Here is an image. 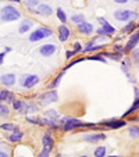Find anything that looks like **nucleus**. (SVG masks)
I'll return each mask as SVG.
<instances>
[{
  "instance_id": "4",
  "label": "nucleus",
  "mask_w": 139,
  "mask_h": 157,
  "mask_svg": "<svg viewBox=\"0 0 139 157\" xmlns=\"http://www.w3.org/2000/svg\"><path fill=\"white\" fill-rule=\"evenodd\" d=\"M53 35V31L50 28H46V27H41L38 29H35L32 33L29 35V40L31 42H39L42 39H46L49 36Z\"/></svg>"
},
{
  "instance_id": "26",
  "label": "nucleus",
  "mask_w": 139,
  "mask_h": 157,
  "mask_svg": "<svg viewBox=\"0 0 139 157\" xmlns=\"http://www.w3.org/2000/svg\"><path fill=\"white\" fill-rule=\"evenodd\" d=\"M103 56L104 57H109V59H111V60H114V61H118V60H121V57H122V54H120V53H110V52H104L103 53Z\"/></svg>"
},
{
  "instance_id": "25",
  "label": "nucleus",
  "mask_w": 139,
  "mask_h": 157,
  "mask_svg": "<svg viewBox=\"0 0 139 157\" xmlns=\"http://www.w3.org/2000/svg\"><path fill=\"white\" fill-rule=\"evenodd\" d=\"M106 146H98L93 151V154H95V157H106Z\"/></svg>"
},
{
  "instance_id": "22",
  "label": "nucleus",
  "mask_w": 139,
  "mask_h": 157,
  "mask_svg": "<svg viewBox=\"0 0 139 157\" xmlns=\"http://www.w3.org/2000/svg\"><path fill=\"white\" fill-rule=\"evenodd\" d=\"M128 135H129L131 138H139V125H131L129 128H128Z\"/></svg>"
},
{
  "instance_id": "13",
  "label": "nucleus",
  "mask_w": 139,
  "mask_h": 157,
  "mask_svg": "<svg viewBox=\"0 0 139 157\" xmlns=\"http://www.w3.org/2000/svg\"><path fill=\"white\" fill-rule=\"evenodd\" d=\"M71 36V31L65 24H61L59 27V40L60 42H67Z\"/></svg>"
},
{
  "instance_id": "20",
  "label": "nucleus",
  "mask_w": 139,
  "mask_h": 157,
  "mask_svg": "<svg viewBox=\"0 0 139 157\" xmlns=\"http://www.w3.org/2000/svg\"><path fill=\"white\" fill-rule=\"evenodd\" d=\"M22 138H24V133L21 132L18 128H15V129L13 131V133L9 136V140H10V142H20Z\"/></svg>"
},
{
  "instance_id": "24",
  "label": "nucleus",
  "mask_w": 139,
  "mask_h": 157,
  "mask_svg": "<svg viewBox=\"0 0 139 157\" xmlns=\"http://www.w3.org/2000/svg\"><path fill=\"white\" fill-rule=\"evenodd\" d=\"M63 77H64V71H63V72H60V74L57 75V77L54 78V79L50 83H49V88H52V89L57 88V86H59V83H60V81L63 79Z\"/></svg>"
},
{
  "instance_id": "27",
  "label": "nucleus",
  "mask_w": 139,
  "mask_h": 157,
  "mask_svg": "<svg viewBox=\"0 0 139 157\" xmlns=\"http://www.w3.org/2000/svg\"><path fill=\"white\" fill-rule=\"evenodd\" d=\"M85 21V15L83 14H74L71 15V22H74V24H81V22H83Z\"/></svg>"
},
{
  "instance_id": "18",
  "label": "nucleus",
  "mask_w": 139,
  "mask_h": 157,
  "mask_svg": "<svg viewBox=\"0 0 139 157\" xmlns=\"http://www.w3.org/2000/svg\"><path fill=\"white\" fill-rule=\"evenodd\" d=\"M14 100H15V98L10 90H0V104H3V101L13 103Z\"/></svg>"
},
{
  "instance_id": "28",
  "label": "nucleus",
  "mask_w": 139,
  "mask_h": 157,
  "mask_svg": "<svg viewBox=\"0 0 139 157\" xmlns=\"http://www.w3.org/2000/svg\"><path fill=\"white\" fill-rule=\"evenodd\" d=\"M56 14H57V18L61 21V24H65V22H67V15H65L64 10H63L61 7H60V9H57Z\"/></svg>"
},
{
  "instance_id": "46",
  "label": "nucleus",
  "mask_w": 139,
  "mask_h": 157,
  "mask_svg": "<svg viewBox=\"0 0 139 157\" xmlns=\"http://www.w3.org/2000/svg\"><path fill=\"white\" fill-rule=\"evenodd\" d=\"M10 2H21V0H10Z\"/></svg>"
},
{
  "instance_id": "11",
  "label": "nucleus",
  "mask_w": 139,
  "mask_h": 157,
  "mask_svg": "<svg viewBox=\"0 0 139 157\" xmlns=\"http://www.w3.org/2000/svg\"><path fill=\"white\" fill-rule=\"evenodd\" d=\"M56 44L53 43H46V44H42L39 48V53L42 54L43 57H50L52 54L56 53Z\"/></svg>"
},
{
  "instance_id": "14",
  "label": "nucleus",
  "mask_w": 139,
  "mask_h": 157,
  "mask_svg": "<svg viewBox=\"0 0 139 157\" xmlns=\"http://www.w3.org/2000/svg\"><path fill=\"white\" fill-rule=\"evenodd\" d=\"M78 31H79L81 33H83V35H92L93 33V25L91 24V22H88V21H83V22H81V24L77 25Z\"/></svg>"
},
{
  "instance_id": "39",
  "label": "nucleus",
  "mask_w": 139,
  "mask_h": 157,
  "mask_svg": "<svg viewBox=\"0 0 139 157\" xmlns=\"http://www.w3.org/2000/svg\"><path fill=\"white\" fill-rule=\"evenodd\" d=\"M114 52H115V53H120V54H124V48H122L121 44H115V46H114Z\"/></svg>"
},
{
  "instance_id": "31",
  "label": "nucleus",
  "mask_w": 139,
  "mask_h": 157,
  "mask_svg": "<svg viewBox=\"0 0 139 157\" xmlns=\"http://www.w3.org/2000/svg\"><path fill=\"white\" fill-rule=\"evenodd\" d=\"M13 109H14V110H18V111H21V110L24 109V103H22L21 100H17V99H15V100L13 101Z\"/></svg>"
},
{
  "instance_id": "3",
  "label": "nucleus",
  "mask_w": 139,
  "mask_h": 157,
  "mask_svg": "<svg viewBox=\"0 0 139 157\" xmlns=\"http://www.w3.org/2000/svg\"><path fill=\"white\" fill-rule=\"evenodd\" d=\"M21 17L20 11H18L15 7L13 6H6L2 9V13H0V18L6 22H10V21H17L18 18Z\"/></svg>"
},
{
  "instance_id": "43",
  "label": "nucleus",
  "mask_w": 139,
  "mask_h": 157,
  "mask_svg": "<svg viewBox=\"0 0 139 157\" xmlns=\"http://www.w3.org/2000/svg\"><path fill=\"white\" fill-rule=\"evenodd\" d=\"M4 56H6V54H4V53H0V64L3 63V59H4Z\"/></svg>"
},
{
  "instance_id": "34",
  "label": "nucleus",
  "mask_w": 139,
  "mask_h": 157,
  "mask_svg": "<svg viewBox=\"0 0 139 157\" xmlns=\"http://www.w3.org/2000/svg\"><path fill=\"white\" fill-rule=\"evenodd\" d=\"M2 129L4 131H14L15 129V125L13 122H6V124H2Z\"/></svg>"
},
{
  "instance_id": "47",
  "label": "nucleus",
  "mask_w": 139,
  "mask_h": 157,
  "mask_svg": "<svg viewBox=\"0 0 139 157\" xmlns=\"http://www.w3.org/2000/svg\"><path fill=\"white\" fill-rule=\"evenodd\" d=\"M109 157H121V156H109Z\"/></svg>"
},
{
  "instance_id": "5",
  "label": "nucleus",
  "mask_w": 139,
  "mask_h": 157,
  "mask_svg": "<svg viewBox=\"0 0 139 157\" xmlns=\"http://www.w3.org/2000/svg\"><path fill=\"white\" fill-rule=\"evenodd\" d=\"M98 21L102 24V27L96 31L99 36H110V35H114V33H115V28L113 27V25L110 24L107 20H104L103 17H99Z\"/></svg>"
},
{
  "instance_id": "42",
  "label": "nucleus",
  "mask_w": 139,
  "mask_h": 157,
  "mask_svg": "<svg viewBox=\"0 0 139 157\" xmlns=\"http://www.w3.org/2000/svg\"><path fill=\"white\" fill-rule=\"evenodd\" d=\"M115 3H120V4H125V3H128L129 0H114Z\"/></svg>"
},
{
  "instance_id": "7",
  "label": "nucleus",
  "mask_w": 139,
  "mask_h": 157,
  "mask_svg": "<svg viewBox=\"0 0 139 157\" xmlns=\"http://www.w3.org/2000/svg\"><path fill=\"white\" fill-rule=\"evenodd\" d=\"M138 43H139V31H135V32H132V35L128 39L127 44L124 46V53H129L133 49H136V44Z\"/></svg>"
},
{
  "instance_id": "29",
  "label": "nucleus",
  "mask_w": 139,
  "mask_h": 157,
  "mask_svg": "<svg viewBox=\"0 0 139 157\" xmlns=\"http://www.w3.org/2000/svg\"><path fill=\"white\" fill-rule=\"evenodd\" d=\"M88 60H93V61H100V63H106V59H104L103 54L100 53H96V54H92V56L86 57Z\"/></svg>"
},
{
  "instance_id": "30",
  "label": "nucleus",
  "mask_w": 139,
  "mask_h": 157,
  "mask_svg": "<svg viewBox=\"0 0 139 157\" xmlns=\"http://www.w3.org/2000/svg\"><path fill=\"white\" fill-rule=\"evenodd\" d=\"M135 28H136V24H135V22H133V21H131V22H128V24L127 25H125V27L124 28H122V32H124V33H129V32H133V29H135Z\"/></svg>"
},
{
  "instance_id": "32",
  "label": "nucleus",
  "mask_w": 139,
  "mask_h": 157,
  "mask_svg": "<svg viewBox=\"0 0 139 157\" xmlns=\"http://www.w3.org/2000/svg\"><path fill=\"white\" fill-rule=\"evenodd\" d=\"M132 60H133V63L139 67V48H136V49L132 50Z\"/></svg>"
},
{
  "instance_id": "52",
  "label": "nucleus",
  "mask_w": 139,
  "mask_h": 157,
  "mask_svg": "<svg viewBox=\"0 0 139 157\" xmlns=\"http://www.w3.org/2000/svg\"><path fill=\"white\" fill-rule=\"evenodd\" d=\"M0 153H2V150H0Z\"/></svg>"
},
{
  "instance_id": "53",
  "label": "nucleus",
  "mask_w": 139,
  "mask_h": 157,
  "mask_svg": "<svg viewBox=\"0 0 139 157\" xmlns=\"http://www.w3.org/2000/svg\"><path fill=\"white\" fill-rule=\"evenodd\" d=\"M20 157H21V156H20Z\"/></svg>"
},
{
  "instance_id": "2",
  "label": "nucleus",
  "mask_w": 139,
  "mask_h": 157,
  "mask_svg": "<svg viewBox=\"0 0 139 157\" xmlns=\"http://www.w3.org/2000/svg\"><path fill=\"white\" fill-rule=\"evenodd\" d=\"M114 18L117 21H122V22H131V21L138 18V13L127 9H120L114 11Z\"/></svg>"
},
{
  "instance_id": "12",
  "label": "nucleus",
  "mask_w": 139,
  "mask_h": 157,
  "mask_svg": "<svg viewBox=\"0 0 139 157\" xmlns=\"http://www.w3.org/2000/svg\"><path fill=\"white\" fill-rule=\"evenodd\" d=\"M133 93H135V99H133V103H132V106H131L129 109H128L127 111L124 113V117L131 116L133 111L139 110V89H138V88H133Z\"/></svg>"
},
{
  "instance_id": "45",
  "label": "nucleus",
  "mask_w": 139,
  "mask_h": 157,
  "mask_svg": "<svg viewBox=\"0 0 139 157\" xmlns=\"http://www.w3.org/2000/svg\"><path fill=\"white\" fill-rule=\"evenodd\" d=\"M0 157H9V154H7V153H3V151H2V153H0Z\"/></svg>"
},
{
  "instance_id": "19",
  "label": "nucleus",
  "mask_w": 139,
  "mask_h": 157,
  "mask_svg": "<svg viewBox=\"0 0 139 157\" xmlns=\"http://www.w3.org/2000/svg\"><path fill=\"white\" fill-rule=\"evenodd\" d=\"M0 82L4 86H13L15 83V75L14 74H4L0 77Z\"/></svg>"
},
{
  "instance_id": "51",
  "label": "nucleus",
  "mask_w": 139,
  "mask_h": 157,
  "mask_svg": "<svg viewBox=\"0 0 139 157\" xmlns=\"http://www.w3.org/2000/svg\"><path fill=\"white\" fill-rule=\"evenodd\" d=\"M133 2H139V0H133Z\"/></svg>"
},
{
  "instance_id": "35",
  "label": "nucleus",
  "mask_w": 139,
  "mask_h": 157,
  "mask_svg": "<svg viewBox=\"0 0 139 157\" xmlns=\"http://www.w3.org/2000/svg\"><path fill=\"white\" fill-rule=\"evenodd\" d=\"M82 50H83L82 44H81L79 42H75V43H74V48H72V52H74V54L81 53V52H82Z\"/></svg>"
},
{
  "instance_id": "21",
  "label": "nucleus",
  "mask_w": 139,
  "mask_h": 157,
  "mask_svg": "<svg viewBox=\"0 0 139 157\" xmlns=\"http://www.w3.org/2000/svg\"><path fill=\"white\" fill-rule=\"evenodd\" d=\"M32 27V21L31 20H24L20 25V33H25L29 31V28Z\"/></svg>"
},
{
  "instance_id": "50",
  "label": "nucleus",
  "mask_w": 139,
  "mask_h": 157,
  "mask_svg": "<svg viewBox=\"0 0 139 157\" xmlns=\"http://www.w3.org/2000/svg\"><path fill=\"white\" fill-rule=\"evenodd\" d=\"M136 27H138V28H139V24H136Z\"/></svg>"
},
{
  "instance_id": "36",
  "label": "nucleus",
  "mask_w": 139,
  "mask_h": 157,
  "mask_svg": "<svg viewBox=\"0 0 139 157\" xmlns=\"http://www.w3.org/2000/svg\"><path fill=\"white\" fill-rule=\"evenodd\" d=\"M27 121L31 122V124H35V125H43V122H42V118H33V117H28Z\"/></svg>"
},
{
  "instance_id": "6",
  "label": "nucleus",
  "mask_w": 139,
  "mask_h": 157,
  "mask_svg": "<svg viewBox=\"0 0 139 157\" xmlns=\"http://www.w3.org/2000/svg\"><path fill=\"white\" fill-rule=\"evenodd\" d=\"M56 101H59V93H57V90H54V89L39 96V103H41L42 106H46V104H50V103H56Z\"/></svg>"
},
{
  "instance_id": "37",
  "label": "nucleus",
  "mask_w": 139,
  "mask_h": 157,
  "mask_svg": "<svg viewBox=\"0 0 139 157\" xmlns=\"http://www.w3.org/2000/svg\"><path fill=\"white\" fill-rule=\"evenodd\" d=\"M39 110L38 106H33V104H29V106L25 107V113H36Z\"/></svg>"
},
{
  "instance_id": "15",
  "label": "nucleus",
  "mask_w": 139,
  "mask_h": 157,
  "mask_svg": "<svg viewBox=\"0 0 139 157\" xmlns=\"http://www.w3.org/2000/svg\"><path fill=\"white\" fill-rule=\"evenodd\" d=\"M35 13L43 15V17H50V15L53 14V10H52V7L49 6V4H39V6L36 7Z\"/></svg>"
},
{
  "instance_id": "33",
  "label": "nucleus",
  "mask_w": 139,
  "mask_h": 157,
  "mask_svg": "<svg viewBox=\"0 0 139 157\" xmlns=\"http://www.w3.org/2000/svg\"><path fill=\"white\" fill-rule=\"evenodd\" d=\"M9 107L6 106V104H0V116L2 117H6V116H9Z\"/></svg>"
},
{
  "instance_id": "1",
  "label": "nucleus",
  "mask_w": 139,
  "mask_h": 157,
  "mask_svg": "<svg viewBox=\"0 0 139 157\" xmlns=\"http://www.w3.org/2000/svg\"><path fill=\"white\" fill-rule=\"evenodd\" d=\"M60 124L63 125V129L64 131H72V129H77V128L95 127L93 124H85V122L79 121V120H77V118H72V117H64V118L60 121Z\"/></svg>"
},
{
  "instance_id": "48",
  "label": "nucleus",
  "mask_w": 139,
  "mask_h": 157,
  "mask_svg": "<svg viewBox=\"0 0 139 157\" xmlns=\"http://www.w3.org/2000/svg\"><path fill=\"white\" fill-rule=\"evenodd\" d=\"M56 157H63V156H61V154H57V156H56Z\"/></svg>"
},
{
  "instance_id": "38",
  "label": "nucleus",
  "mask_w": 139,
  "mask_h": 157,
  "mask_svg": "<svg viewBox=\"0 0 139 157\" xmlns=\"http://www.w3.org/2000/svg\"><path fill=\"white\" fill-rule=\"evenodd\" d=\"M38 157H50V150H48L46 147H43L41 150V153H39Z\"/></svg>"
},
{
  "instance_id": "23",
  "label": "nucleus",
  "mask_w": 139,
  "mask_h": 157,
  "mask_svg": "<svg viewBox=\"0 0 139 157\" xmlns=\"http://www.w3.org/2000/svg\"><path fill=\"white\" fill-rule=\"evenodd\" d=\"M44 116H46V118H50V120H54V121H57L59 120V113H57V110H46V113H44Z\"/></svg>"
},
{
  "instance_id": "44",
  "label": "nucleus",
  "mask_w": 139,
  "mask_h": 157,
  "mask_svg": "<svg viewBox=\"0 0 139 157\" xmlns=\"http://www.w3.org/2000/svg\"><path fill=\"white\" fill-rule=\"evenodd\" d=\"M10 52H11V49H10V48H4V54H6V53H10Z\"/></svg>"
},
{
  "instance_id": "17",
  "label": "nucleus",
  "mask_w": 139,
  "mask_h": 157,
  "mask_svg": "<svg viewBox=\"0 0 139 157\" xmlns=\"http://www.w3.org/2000/svg\"><path fill=\"white\" fill-rule=\"evenodd\" d=\"M42 145H43V147H46L48 150L52 151V149H53V146H54V139L52 138V135L49 132L43 135V138H42Z\"/></svg>"
},
{
  "instance_id": "8",
  "label": "nucleus",
  "mask_w": 139,
  "mask_h": 157,
  "mask_svg": "<svg viewBox=\"0 0 139 157\" xmlns=\"http://www.w3.org/2000/svg\"><path fill=\"white\" fill-rule=\"evenodd\" d=\"M106 133H85L82 135V139L85 142H89V143H96V142H100V140H104L106 139Z\"/></svg>"
},
{
  "instance_id": "10",
  "label": "nucleus",
  "mask_w": 139,
  "mask_h": 157,
  "mask_svg": "<svg viewBox=\"0 0 139 157\" xmlns=\"http://www.w3.org/2000/svg\"><path fill=\"white\" fill-rule=\"evenodd\" d=\"M100 124L110 128V129H118V128L125 127L127 121H124V120H107V121H103V122H100Z\"/></svg>"
},
{
  "instance_id": "9",
  "label": "nucleus",
  "mask_w": 139,
  "mask_h": 157,
  "mask_svg": "<svg viewBox=\"0 0 139 157\" xmlns=\"http://www.w3.org/2000/svg\"><path fill=\"white\" fill-rule=\"evenodd\" d=\"M39 82V77L38 75H24L22 79H21V85L24 88L29 89V88H33L36 83Z\"/></svg>"
},
{
  "instance_id": "41",
  "label": "nucleus",
  "mask_w": 139,
  "mask_h": 157,
  "mask_svg": "<svg viewBox=\"0 0 139 157\" xmlns=\"http://www.w3.org/2000/svg\"><path fill=\"white\" fill-rule=\"evenodd\" d=\"M72 56H74V52H72V50H67V53H65V57H67V60H71Z\"/></svg>"
},
{
  "instance_id": "49",
  "label": "nucleus",
  "mask_w": 139,
  "mask_h": 157,
  "mask_svg": "<svg viewBox=\"0 0 139 157\" xmlns=\"http://www.w3.org/2000/svg\"><path fill=\"white\" fill-rule=\"evenodd\" d=\"M79 157H88V156H85V154H83V156H79Z\"/></svg>"
},
{
  "instance_id": "16",
  "label": "nucleus",
  "mask_w": 139,
  "mask_h": 157,
  "mask_svg": "<svg viewBox=\"0 0 139 157\" xmlns=\"http://www.w3.org/2000/svg\"><path fill=\"white\" fill-rule=\"evenodd\" d=\"M103 48V44H96V40L93 39V40L88 42V43L85 44V48H83V53H92V52H96V50H100V49Z\"/></svg>"
},
{
  "instance_id": "40",
  "label": "nucleus",
  "mask_w": 139,
  "mask_h": 157,
  "mask_svg": "<svg viewBox=\"0 0 139 157\" xmlns=\"http://www.w3.org/2000/svg\"><path fill=\"white\" fill-rule=\"evenodd\" d=\"M27 6L29 7H33V6H39V0H28L27 2Z\"/></svg>"
}]
</instances>
